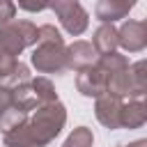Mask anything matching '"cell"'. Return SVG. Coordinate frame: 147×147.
I'll return each mask as SVG.
<instances>
[{
  "mask_svg": "<svg viewBox=\"0 0 147 147\" xmlns=\"http://www.w3.org/2000/svg\"><path fill=\"white\" fill-rule=\"evenodd\" d=\"M67 124V108L64 103L51 101L37 106L28 117L16 124L14 129L2 133V142L7 147H48Z\"/></svg>",
  "mask_w": 147,
  "mask_h": 147,
  "instance_id": "obj_1",
  "label": "cell"
},
{
  "mask_svg": "<svg viewBox=\"0 0 147 147\" xmlns=\"http://www.w3.org/2000/svg\"><path fill=\"white\" fill-rule=\"evenodd\" d=\"M37 44V25L25 18H11L0 25V51L18 57L28 46Z\"/></svg>",
  "mask_w": 147,
  "mask_h": 147,
  "instance_id": "obj_2",
  "label": "cell"
},
{
  "mask_svg": "<svg viewBox=\"0 0 147 147\" xmlns=\"http://www.w3.org/2000/svg\"><path fill=\"white\" fill-rule=\"evenodd\" d=\"M32 67L39 74H64L67 69V46L64 41H37L30 55Z\"/></svg>",
  "mask_w": 147,
  "mask_h": 147,
  "instance_id": "obj_3",
  "label": "cell"
},
{
  "mask_svg": "<svg viewBox=\"0 0 147 147\" xmlns=\"http://www.w3.org/2000/svg\"><path fill=\"white\" fill-rule=\"evenodd\" d=\"M48 7L55 11V16H57V21L67 34L80 37L87 30L90 14L85 11V7L78 0H48Z\"/></svg>",
  "mask_w": 147,
  "mask_h": 147,
  "instance_id": "obj_4",
  "label": "cell"
},
{
  "mask_svg": "<svg viewBox=\"0 0 147 147\" xmlns=\"http://www.w3.org/2000/svg\"><path fill=\"white\" fill-rule=\"evenodd\" d=\"M117 46H122L126 53H140L147 46V25L145 21L126 18L117 28Z\"/></svg>",
  "mask_w": 147,
  "mask_h": 147,
  "instance_id": "obj_5",
  "label": "cell"
},
{
  "mask_svg": "<svg viewBox=\"0 0 147 147\" xmlns=\"http://www.w3.org/2000/svg\"><path fill=\"white\" fill-rule=\"evenodd\" d=\"M30 78H32V74H30V67L25 62L0 51V85L14 90V87L28 83Z\"/></svg>",
  "mask_w": 147,
  "mask_h": 147,
  "instance_id": "obj_6",
  "label": "cell"
},
{
  "mask_svg": "<svg viewBox=\"0 0 147 147\" xmlns=\"http://www.w3.org/2000/svg\"><path fill=\"white\" fill-rule=\"evenodd\" d=\"M122 101H124L122 96L110 94V92L99 94L96 101H94V115H96V119H99L106 129H110V131L119 129V110H122Z\"/></svg>",
  "mask_w": 147,
  "mask_h": 147,
  "instance_id": "obj_7",
  "label": "cell"
},
{
  "mask_svg": "<svg viewBox=\"0 0 147 147\" xmlns=\"http://www.w3.org/2000/svg\"><path fill=\"white\" fill-rule=\"evenodd\" d=\"M106 80H108L106 71H103L101 67H96V62H94L92 67L78 71V76H76V90H78L83 96L96 99L99 94L106 92Z\"/></svg>",
  "mask_w": 147,
  "mask_h": 147,
  "instance_id": "obj_8",
  "label": "cell"
},
{
  "mask_svg": "<svg viewBox=\"0 0 147 147\" xmlns=\"http://www.w3.org/2000/svg\"><path fill=\"white\" fill-rule=\"evenodd\" d=\"M99 53L94 51V46L90 41H83V39H76L74 44L67 46V69L71 71H83L87 67H92L96 62Z\"/></svg>",
  "mask_w": 147,
  "mask_h": 147,
  "instance_id": "obj_9",
  "label": "cell"
},
{
  "mask_svg": "<svg viewBox=\"0 0 147 147\" xmlns=\"http://www.w3.org/2000/svg\"><path fill=\"white\" fill-rule=\"evenodd\" d=\"M147 122V106L142 96L124 99L119 110V129H140Z\"/></svg>",
  "mask_w": 147,
  "mask_h": 147,
  "instance_id": "obj_10",
  "label": "cell"
},
{
  "mask_svg": "<svg viewBox=\"0 0 147 147\" xmlns=\"http://www.w3.org/2000/svg\"><path fill=\"white\" fill-rule=\"evenodd\" d=\"M136 2L138 0H99L94 7V16L101 23H115L119 18H126Z\"/></svg>",
  "mask_w": 147,
  "mask_h": 147,
  "instance_id": "obj_11",
  "label": "cell"
},
{
  "mask_svg": "<svg viewBox=\"0 0 147 147\" xmlns=\"http://www.w3.org/2000/svg\"><path fill=\"white\" fill-rule=\"evenodd\" d=\"M90 44L94 46V51L99 55H106V53L117 51V28L113 23H101L94 30V37H92Z\"/></svg>",
  "mask_w": 147,
  "mask_h": 147,
  "instance_id": "obj_12",
  "label": "cell"
},
{
  "mask_svg": "<svg viewBox=\"0 0 147 147\" xmlns=\"http://www.w3.org/2000/svg\"><path fill=\"white\" fill-rule=\"evenodd\" d=\"M129 76H131V96H145V92H147V64H145V60L129 64Z\"/></svg>",
  "mask_w": 147,
  "mask_h": 147,
  "instance_id": "obj_13",
  "label": "cell"
},
{
  "mask_svg": "<svg viewBox=\"0 0 147 147\" xmlns=\"http://www.w3.org/2000/svg\"><path fill=\"white\" fill-rule=\"evenodd\" d=\"M30 85L37 94V101L39 106L44 103H51V101H57V92H55V85L46 78V76H37V78H30Z\"/></svg>",
  "mask_w": 147,
  "mask_h": 147,
  "instance_id": "obj_14",
  "label": "cell"
},
{
  "mask_svg": "<svg viewBox=\"0 0 147 147\" xmlns=\"http://www.w3.org/2000/svg\"><path fill=\"white\" fill-rule=\"evenodd\" d=\"M92 142H94L92 129L90 126H76L67 136V140L62 142V147H92Z\"/></svg>",
  "mask_w": 147,
  "mask_h": 147,
  "instance_id": "obj_15",
  "label": "cell"
},
{
  "mask_svg": "<svg viewBox=\"0 0 147 147\" xmlns=\"http://www.w3.org/2000/svg\"><path fill=\"white\" fill-rule=\"evenodd\" d=\"M16 5L30 14H39V11L48 9V0H16Z\"/></svg>",
  "mask_w": 147,
  "mask_h": 147,
  "instance_id": "obj_16",
  "label": "cell"
},
{
  "mask_svg": "<svg viewBox=\"0 0 147 147\" xmlns=\"http://www.w3.org/2000/svg\"><path fill=\"white\" fill-rule=\"evenodd\" d=\"M16 16V2L14 0H0V25L11 21Z\"/></svg>",
  "mask_w": 147,
  "mask_h": 147,
  "instance_id": "obj_17",
  "label": "cell"
},
{
  "mask_svg": "<svg viewBox=\"0 0 147 147\" xmlns=\"http://www.w3.org/2000/svg\"><path fill=\"white\" fill-rule=\"evenodd\" d=\"M9 108H11V90L5 87V85H0V117H2Z\"/></svg>",
  "mask_w": 147,
  "mask_h": 147,
  "instance_id": "obj_18",
  "label": "cell"
},
{
  "mask_svg": "<svg viewBox=\"0 0 147 147\" xmlns=\"http://www.w3.org/2000/svg\"><path fill=\"white\" fill-rule=\"evenodd\" d=\"M122 147H147V140H133V142H129V145H122Z\"/></svg>",
  "mask_w": 147,
  "mask_h": 147,
  "instance_id": "obj_19",
  "label": "cell"
}]
</instances>
